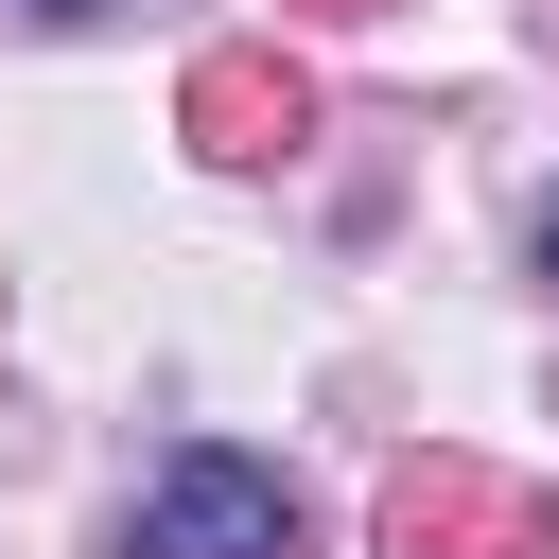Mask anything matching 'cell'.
I'll list each match as a JSON object with an SVG mask.
<instances>
[{
    "label": "cell",
    "instance_id": "6da1fadb",
    "mask_svg": "<svg viewBox=\"0 0 559 559\" xmlns=\"http://www.w3.org/2000/svg\"><path fill=\"white\" fill-rule=\"evenodd\" d=\"M542 542H559V507L489 454H402L384 472V559H542Z\"/></svg>",
    "mask_w": 559,
    "mask_h": 559
},
{
    "label": "cell",
    "instance_id": "7a4b0ae2",
    "mask_svg": "<svg viewBox=\"0 0 559 559\" xmlns=\"http://www.w3.org/2000/svg\"><path fill=\"white\" fill-rule=\"evenodd\" d=\"M175 140H192V157H227V175H280V157L314 140V70H297L280 35H227V52H192V70H175Z\"/></svg>",
    "mask_w": 559,
    "mask_h": 559
},
{
    "label": "cell",
    "instance_id": "3957f363",
    "mask_svg": "<svg viewBox=\"0 0 559 559\" xmlns=\"http://www.w3.org/2000/svg\"><path fill=\"white\" fill-rule=\"evenodd\" d=\"M122 559H297V489L262 454H175L122 524Z\"/></svg>",
    "mask_w": 559,
    "mask_h": 559
},
{
    "label": "cell",
    "instance_id": "277c9868",
    "mask_svg": "<svg viewBox=\"0 0 559 559\" xmlns=\"http://www.w3.org/2000/svg\"><path fill=\"white\" fill-rule=\"evenodd\" d=\"M280 17H384V0H280Z\"/></svg>",
    "mask_w": 559,
    "mask_h": 559
},
{
    "label": "cell",
    "instance_id": "5b68a950",
    "mask_svg": "<svg viewBox=\"0 0 559 559\" xmlns=\"http://www.w3.org/2000/svg\"><path fill=\"white\" fill-rule=\"evenodd\" d=\"M542 280H559V192H542Z\"/></svg>",
    "mask_w": 559,
    "mask_h": 559
},
{
    "label": "cell",
    "instance_id": "8992f818",
    "mask_svg": "<svg viewBox=\"0 0 559 559\" xmlns=\"http://www.w3.org/2000/svg\"><path fill=\"white\" fill-rule=\"evenodd\" d=\"M35 17H122V0H35Z\"/></svg>",
    "mask_w": 559,
    "mask_h": 559
},
{
    "label": "cell",
    "instance_id": "52a82bcc",
    "mask_svg": "<svg viewBox=\"0 0 559 559\" xmlns=\"http://www.w3.org/2000/svg\"><path fill=\"white\" fill-rule=\"evenodd\" d=\"M542 559H559V542H542Z\"/></svg>",
    "mask_w": 559,
    "mask_h": 559
}]
</instances>
